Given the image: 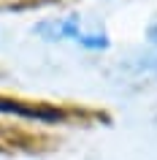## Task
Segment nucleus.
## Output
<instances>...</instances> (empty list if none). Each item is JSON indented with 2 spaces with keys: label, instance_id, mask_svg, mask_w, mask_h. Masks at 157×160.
Segmentation results:
<instances>
[{
  "label": "nucleus",
  "instance_id": "f257e3e1",
  "mask_svg": "<svg viewBox=\"0 0 157 160\" xmlns=\"http://www.w3.org/2000/svg\"><path fill=\"white\" fill-rule=\"evenodd\" d=\"M38 33L46 38V41H73L84 49L100 52L108 46L106 33H90V30H81L79 25V17H65V19H49L43 25L35 27Z\"/></svg>",
  "mask_w": 157,
  "mask_h": 160
}]
</instances>
